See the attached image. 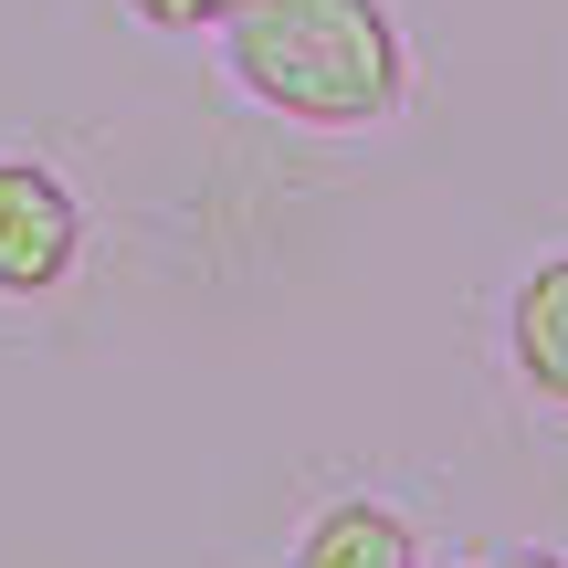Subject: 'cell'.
I'll list each match as a JSON object with an SVG mask.
<instances>
[{
  "mask_svg": "<svg viewBox=\"0 0 568 568\" xmlns=\"http://www.w3.org/2000/svg\"><path fill=\"white\" fill-rule=\"evenodd\" d=\"M222 63L264 116L347 138L410 105V42L389 0H243L222 21Z\"/></svg>",
  "mask_w": 568,
  "mask_h": 568,
  "instance_id": "6da1fadb",
  "label": "cell"
},
{
  "mask_svg": "<svg viewBox=\"0 0 568 568\" xmlns=\"http://www.w3.org/2000/svg\"><path fill=\"white\" fill-rule=\"evenodd\" d=\"M84 253V201L63 190V169L0 159V295H53Z\"/></svg>",
  "mask_w": 568,
  "mask_h": 568,
  "instance_id": "7a4b0ae2",
  "label": "cell"
},
{
  "mask_svg": "<svg viewBox=\"0 0 568 568\" xmlns=\"http://www.w3.org/2000/svg\"><path fill=\"white\" fill-rule=\"evenodd\" d=\"M295 568H422V537H410V516L379 506V495H337V506L305 516Z\"/></svg>",
  "mask_w": 568,
  "mask_h": 568,
  "instance_id": "3957f363",
  "label": "cell"
},
{
  "mask_svg": "<svg viewBox=\"0 0 568 568\" xmlns=\"http://www.w3.org/2000/svg\"><path fill=\"white\" fill-rule=\"evenodd\" d=\"M506 358L548 410H568V253H548L506 305Z\"/></svg>",
  "mask_w": 568,
  "mask_h": 568,
  "instance_id": "277c9868",
  "label": "cell"
},
{
  "mask_svg": "<svg viewBox=\"0 0 568 568\" xmlns=\"http://www.w3.org/2000/svg\"><path fill=\"white\" fill-rule=\"evenodd\" d=\"M126 11H138L148 32H222L243 0H126Z\"/></svg>",
  "mask_w": 568,
  "mask_h": 568,
  "instance_id": "5b68a950",
  "label": "cell"
},
{
  "mask_svg": "<svg viewBox=\"0 0 568 568\" xmlns=\"http://www.w3.org/2000/svg\"><path fill=\"white\" fill-rule=\"evenodd\" d=\"M485 568H568L558 548H506V558H485Z\"/></svg>",
  "mask_w": 568,
  "mask_h": 568,
  "instance_id": "8992f818",
  "label": "cell"
}]
</instances>
